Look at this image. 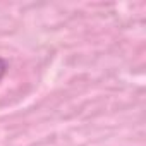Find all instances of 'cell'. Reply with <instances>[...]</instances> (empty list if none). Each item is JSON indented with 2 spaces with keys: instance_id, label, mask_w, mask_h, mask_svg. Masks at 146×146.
Listing matches in <instances>:
<instances>
[{
  "instance_id": "6da1fadb",
  "label": "cell",
  "mask_w": 146,
  "mask_h": 146,
  "mask_svg": "<svg viewBox=\"0 0 146 146\" xmlns=\"http://www.w3.org/2000/svg\"><path fill=\"white\" fill-rule=\"evenodd\" d=\"M7 70H9V62L4 58V57H0V81H2L7 74Z\"/></svg>"
}]
</instances>
